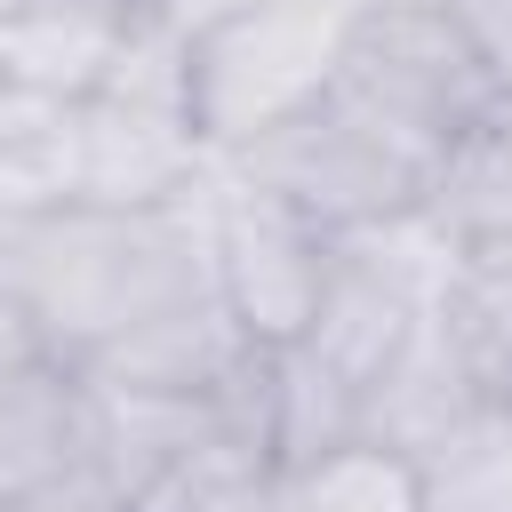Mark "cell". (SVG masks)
Here are the masks:
<instances>
[{
    "mask_svg": "<svg viewBox=\"0 0 512 512\" xmlns=\"http://www.w3.org/2000/svg\"><path fill=\"white\" fill-rule=\"evenodd\" d=\"M264 344H248V328L224 312L216 288L168 304L160 320H144L136 336H120L96 368H80L88 384H112V392H152V400H232L248 384Z\"/></svg>",
    "mask_w": 512,
    "mask_h": 512,
    "instance_id": "8992f818",
    "label": "cell"
},
{
    "mask_svg": "<svg viewBox=\"0 0 512 512\" xmlns=\"http://www.w3.org/2000/svg\"><path fill=\"white\" fill-rule=\"evenodd\" d=\"M24 368H56V360L40 352V336H32V320H24V304L0 288V376H24Z\"/></svg>",
    "mask_w": 512,
    "mask_h": 512,
    "instance_id": "e0dca14e",
    "label": "cell"
},
{
    "mask_svg": "<svg viewBox=\"0 0 512 512\" xmlns=\"http://www.w3.org/2000/svg\"><path fill=\"white\" fill-rule=\"evenodd\" d=\"M72 200V104L0 80V224Z\"/></svg>",
    "mask_w": 512,
    "mask_h": 512,
    "instance_id": "5bb4252c",
    "label": "cell"
},
{
    "mask_svg": "<svg viewBox=\"0 0 512 512\" xmlns=\"http://www.w3.org/2000/svg\"><path fill=\"white\" fill-rule=\"evenodd\" d=\"M496 392L472 376V360L448 344V328H440V312L408 336V352L360 392V432L368 440H384V448H400V456H432L456 424H472L480 408H488Z\"/></svg>",
    "mask_w": 512,
    "mask_h": 512,
    "instance_id": "9c48e42d",
    "label": "cell"
},
{
    "mask_svg": "<svg viewBox=\"0 0 512 512\" xmlns=\"http://www.w3.org/2000/svg\"><path fill=\"white\" fill-rule=\"evenodd\" d=\"M432 312H440L448 344L472 360V376L496 400H512V232L504 240H464Z\"/></svg>",
    "mask_w": 512,
    "mask_h": 512,
    "instance_id": "4fadbf2b",
    "label": "cell"
},
{
    "mask_svg": "<svg viewBox=\"0 0 512 512\" xmlns=\"http://www.w3.org/2000/svg\"><path fill=\"white\" fill-rule=\"evenodd\" d=\"M152 24H168V32H184V40H200L208 24H224L232 8H248V0H136Z\"/></svg>",
    "mask_w": 512,
    "mask_h": 512,
    "instance_id": "ac0fdd59",
    "label": "cell"
},
{
    "mask_svg": "<svg viewBox=\"0 0 512 512\" xmlns=\"http://www.w3.org/2000/svg\"><path fill=\"white\" fill-rule=\"evenodd\" d=\"M496 88L504 80L440 16V0H368L344 48V72H336V96L360 104L376 128H392L424 160H440Z\"/></svg>",
    "mask_w": 512,
    "mask_h": 512,
    "instance_id": "277c9868",
    "label": "cell"
},
{
    "mask_svg": "<svg viewBox=\"0 0 512 512\" xmlns=\"http://www.w3.org/2000/svg\"><path fill=\"white\" fill-rule=\"evenodd\" d=\"M232 168L256 192H272L280 208H296L304 224H320L328 240H352L368 224H392V216L424 208V184H432V160L408 152L392 128H376L336 88L312 112H296L288 128L232 152Z\"/></svg>",
    "mask_w": 512,
    "mask_h": 512,
    "instance_id": "3957f363",
    "label": "cell"
},
{
    "mask_svg": "<svg viewBox=\"0 0 512 512\" xmlns=\"http://www.w3.org/2000/svg\"><path fill=\"white\" fill-rule=\"evenodd\" d=\"M200 224H208V288L248 328V344H264V352L304 344L336 240L320 224H304L296 208H280L272 192H256L232 160H216V176L200 184Z\"/></svg>",
    "mask_w": 512,
    "mask_h": 512,
    "instance_id": "5b68a950",
    "label": "cell"
},
{
    "mask_svg": "<svg viewBox=\"0 0 512 512\" xmlns=\"http://www.w3.org/2000/svg\"><path fill=\"white\" fill-rule=\"evenodd\" d=\"M360 8L368 0H248L224 24H208L192 40V64H184V96H192L200 144L216 160H232L256 136H272L296 112H312L344 72Z\"/></svg>",
    "mask_w": 512,
    "mask_h": 512,
    "instance_id": "7a4b0ae2",
    "label": "cell"
},
{
    "mask_svg": "<svg viewBox=\"0 0 512 512\" xmlns=\"http://www.w3.org/2000/svg\"><path fill=\"white\" fill-rule=\"evenodd\" d=\"M272 480H280V456L256 432V376H248L240 408H224L208 432H192L160 472L128 488V512H272Z\"/></svg>",
    "mask_w": 512,
    "mask_h": 512,
    "instance_id": "ba28073f",
    "label": "cell"
},
{
    "mask_svg": "<svg viewBox=\"0 0 512 512\" xmlns=\"http://www.w3.org/2000/svg\"><path fill=\"white\" fill-rule=\"evenodd\" d=\"M256 432L272 440L280 464H304L360 432V392L312 344H280L256 360Z\"/></svg>",
    "mask_w": 512,
    "mask_h": 512,
    "instance_id": "8fae6325",
    "label": "cell"
},
{
    "mask_svg": "<svg viewBox=\"0 0 512 512\" xmlns=\"http://www.w3.org/2000/svg\"><path fill=\"white\" fill-rule=\"evenodd\" d=\"M424 216L464 248V240H504L512 232V88H496L472 128L432 160Z\"/></svg>",
    "mask_w": 512,
    "mask_h": 512,
    "instance_id": "30bf717a",
    "label": "cell"
},
{
    "mask_svg": "<svg viewBox=\"0 0 512 512\" xmlns=\"http://www.w3.org/2000/svg\"><path fill=\"white\" fill-rule=\"evenodd\" d=\"M136 16V0H0V80L48 104H80L120 64Z\"/></svg>",
    "mask_w": 512,
    "mask_h": 512,
    "instance_id": "52a82bcc",
    "label": "cell"
},
{
    "mask_svg": "<svg viewBox=\"0 0 512 512\" xmlns=\"http://www.w3.org/2000/svg\"><path fill=\"white\" fill-rule=\"evenodd\" d=\"M424 472V512H512V400H488L472 424H456Z\"/></svg>",
    "mask_w": 512,
    "mask_h": 512,
    "instance_id": "9a60e30c",
    "label": "cell"
},
{
    "mask_svg": "<svg viewBox=\"0 0 512 512\" xmlns=\"http://www.w3.org/2000/svg\"><path fill=\"white\" fill-rule=\"evenodd\" d=\"M0 288L24 304L56 368H96L120 336L208 288V224L184 208H96L64 200L0 224Z\"/></svg>",
    "mask_w": 512,
    "mask_h": 512,
    "instance_id": "6da1fadb",
    "label": "cell"
},
{
    "mask_svg": "<svg viewBox=\"0 0 512 512\" xmlns=\"http://www.w3.org/2000/svg\"><path fill=\"white\" fill-rule=\"evenodd\" d=\"M440 16L472 40V56L512 88V0H440Z\"/></svg>",
    "mask_w": 512,
    "mask_h": 512,
    "instance_id": "2e32d148",
    "label": "cell"
},
{
    "mask_svg": "<svg viewBox=\"0 0 512 512\" xmlns=\"http://www.w3.org/2000/svg\"><path fill=\"white\" fill-rule=\"evenodd\" d=\"M272 512H424V472L416 456L352 432L304 464H280Z\"/></svg>",
    "mask_w": 512,
    "mask_h": 512,
    "instance_id": "7c38bea8",
    "label": "cell"
}]
</instances>
